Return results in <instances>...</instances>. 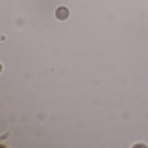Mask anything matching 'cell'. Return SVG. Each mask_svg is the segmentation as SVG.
Wrapping results in <instances>:
<instances>
[{"label":"cell","mask_w":148,"mask_h":148,"mask_svg":"<svg viewBox=\"0 0 148 148\" xmlns=\"http://www.w3.org/2000/svg\"><path fill=\"white\" fill-rule=\"evenodd\" d=\"M56 17H58L59 21H65V18L69 17V9L65 8V6H61V8H58V9H56Z\"/></svg>","instance_id":"1"}]
</instances>
